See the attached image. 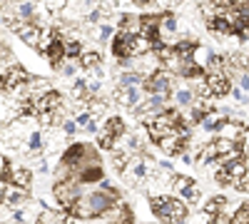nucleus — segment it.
I'll return each mask as SVG.
<instances>
[{
    "mask_svg": "<svg viewBox=\"0 0 249 224\" xmlns=\"http://www.w3.org/2000/svg\"><path fill=\"white\" fill-rule=\"evenodd\" d=\"M117 100H120V105L122 107H137L140 103H144V90L142 85H132V87H124L117 92Z\"/></svg>",
    "mask_w": 249,
    "mask_h": 224,
    "instance_id": "obj_7",
    "label": "nucleus"
},
{
    "mask_svg": "<svg viewBox=\"0 0 249 224\" xmlns=\"http://www.w3.org/2000/svg\"><path fill=\"white\" fill-rule=\"evenodd\" d=\"M65 5H68V0H43V8L50 13H62Z\"/></svg>",
    "mask_w": 249,
    "mask_h": 224,
    "instance_id": "obj_31",
    "label": "nucleus"
},
{
    "mask_svg": "<svg viewBox=\"0 0 249 224\" xmlns=\"http://www.w3.org/2000/svg\"><path fill=\"white\" fill-rule=\"evenodd\" d=\"M232 95H234L237 103H247V100H249V97H247V92H244V90H239V87H234V90H232Z\"/></svg>",
    "mask_w": 249,
    "mask_h": 224,
    "instance_id": "obj_38",
    "label": "nucleus"
},
{
    "mask_svg": "<svg viewBox=\"0 0 249 224\" xmlns=\"http://www.w3.org/2000/svg\"><path fill=\"white\" fill-rule=\"evenodd\" d=\"M75 122H77V127H88L90 122H92V115L90 112H77L75 115Z\"/></svg>",
    "mask_w": 249,
    "mask_h": 224,
    "instance_id": "obj_35",
    "label": "nucleus"
},
{
    "mask_svg": "<svg viewBox=\"0 0 249 224\" xmlns=\"http://www.w3.org/2000/svg\"><path fill=\"white\" fill-rule=\"evenodd\" d=\"M77 132V122L75 120H65V122H62V135H75Z\"/></svg>",
    "mask_w": 249,
    "mask_h": 224,
    "instance_id": "obj_36",
    "label": "nucleus"
},
{
    "mask_svg": "<svg viewBox=\"0 0 249 224\" xmlns=\"http://www.w3.org/2000/svg\"><path fill=\"white\" fill-rule=\"evenodd\" d=\"M102 15H105V13H102L100 8H92V10H88L85 20H88L90 25H100V23H102Z\"/></svg>",
    "mask_w": 249,
    "mask_h": 224,
    "instance_id": "obj_33",
    "label": "nucleus"
},
{
    "mask_svg": "<svg viewBox=\"0 0 249 224\" xmlns=\"http://www.w3.org/2000/svg\"><path fill=\"white\" fill-rule=\"evenodd\" d=\"M0 17H3V5H0Z\"/></svg>",
    "mask_w": 249,
    "mask_h": 224,
    "instance_id": "obj_42",
    "label": "nucleus"
},
{
    "mask_svg": "<svg viewBox=\"0 0 249 224\" xmlns=\"http://www.w3.org/2000/svg\"><path fill=\"white\" fill-rule=\"evenodd\" d=\"M115 35H117V30H115L112 23H100L97 30H95V37L100 40V43H107V40H112Z\"/></svg>",
    "mask_w": 249,
    "mask_h": 224,
    "instance_id": "obj_23",
    "label": "nucleus"
},
{
    "mask_svg": "<svg viewBox=\"0 0 249 224\" xmlns=\"http://www.w3.org/2000/svg\"><path fill=\"white\" fill-rule=\"evenodd\" d=\"M207 85H210V90H212L214 97H224V95L232 92V83H230V77H227L224 72H219V75H207Z\"/></svg>",
    "mask_w": 249,
    "mask_h": 224,
    "instance_id": "obj_9",
    "label": "nucleus"
},
{
    "mask_svg": "<svg viewBox=\"0 0 249 224\" xmlns=\"http://www.w3.org/2000/svg\"><path fill=\"white\" fill-rule=\"evenodd\" d=\"M8 222H15V209L3 205V207H0V224H8Z\"/></svg>",
    "mask_w": 249,
    "mask_h": 224,
    "instance_id": "obj_34",
    "label": "nucleus"
},
{
    "mask_svg": "<svg viewBox=\"0 0 249 224\" xmlns=\"http://www.w3.org/2000/svg\"><path fill=\"white\" fill-rule=\"evenodd\" d=\"M142 90L147 92V95H162L164 100L175 95V92H172V77H170V72L164 70V68H160L157 72H152L147 80H144Z\"/></svg>",
    "mask_w": 249,
    "mask_h": 224,
    "instance_id": "obj_3",
    "label": "nucleus"
},
{
    "mask_svg": "<svg viewBox=\"0 0 249 224\" xmlns=\"http://www.w3.org/2000/svg\"><path fill=\"white\" fill-rule=\"evenodd\" d=\"M53 194L55 199L60 202V207L65 209V212H72V207L80 202V197L85 194L82 192V185H80V179H68V182H57V185L53 187Z\"/></svg>",
    "mask_w": 249,
    "mask_h": 224,
    "instance_id": "obj_1",
    "label": "nucleus"
},
{
    "mask_svg": "<svg viewBox=\"0 0 249 224\" xmlns=\"http://www.w3.org/2000/svg\"><path fill=\"white\" fill-rule=\"evenodd\" d=\"M65 43V57L68 60H80L82 57V45H80V40H62Z\"/></svg>",
    "mask_w": 249,
    "mask_h": 224,
    "instance_id": "obj_24",
    "label": "nucleus"
},
{
    "mask_svg": "<svg viewBox=\"0 0 249 224\" xmlns=\"http://www.w3.org/2000/svg\"><path fill=\"white\" fill-rule=\"evenodd\" d=\"M100 52L97 50H85L82 52V57H80V68L82 70H88V72H92V70H97L100 68Z\"/></svg>",
    "mask_w": 249,
    "mask_h": 224,
    "instance_id": "obj_19",
    "label": "nucleus"
},
{
    "mask_svg": "<svg viewBox=\"0 0 249 224\" xmlns=\"http://www.w3.org/2000/svg\"><path fill=\"white\" fill-rule=\"evenodd\" d=\"M37 224H72V219L68 217L65 209H43Z\"/></svg>",
    "mask_w": 249,
    "mask_h": 224,
    "instance_id": "obj_15",
    "label": "nucleus"
},
{
    "mask_svg": "<svg viewBox=\"0 0 249 224\" xmlns=\"http://www.w3.org/2000/svg\"><path fill=\"white\" fill-rule=\"evenodd\" d=\"M15 17L18 20H25V23H33V17L37 13V5H35V0H18L15 8H13Z\"/></svg>",
    "mask_w": 249,
    "mask_h": 224,
    "instance_id": "obj_14",
    "label": "nucleus"
},
{
    "mask_svg": "<svg viewBox=\"0 0 249 224\" xmlns=\"http://www.w3.org/2000/svg\"><path fill=\"white\" fill-rule=\"evenodd\" d=\"M5 205L10 209H20V207H25L28 205V190L25 187H5Z\"/></svg>",
    "mask_w": 249,
    "mask_h": 224,
    "instance_id": "obj_11",
    "label": "nucleus"
},
{
    "mask_svg": "<svg viewBox=\"0 0 249 224\" xmlns=\"http://www.w3.org/2000/svg\"><path fill=\"white\" fill-rule=\"evenodd\" d=\"M8 182L10 185H15V187H30V182H33V174H30V170H25V167H13V165H8Z\"/></svg>",
    "mask_w": 249,
    "mask_h": 224,
    "instance_id": "obj_13",
    "label": "nucleus"
},
{
    "mask_svg": "<svg viewBox=\"0 0 249 224\" xmlns=\"http://www.w3.org/2000/svg\"><path fill=\"white\" fill-rule=\"evenodd\" d=\"M80 185H95V182H102V167L100 165H90V167H82L80 174Z\"/></svg>",
    "mask_w": 249,
    "mask_h": 224,
    "instance_id": "obj_17",
    "label": "nucleus"
},
{
    "mask_svg": "<svg viewBox=\"0 0 249 224\" xmlns=\"http://www.w3.org/2000/svg\"><path fill=\"white\" fill-rule=\"evenodd\" d=\"M179 197L187 202V205H192V202H199V187H197V182H192V185L187 187V190H184Z\"/></svg>",
    "mask_w": 249,
    "mask_h": 224,
    "instance_id": "obj_27",
    "label": "nucleus"
},
{
    "mask_svg": "<svg viewBox=\"0 0 249 224\" xmlns=\"http://www.w3.org/2000/svg\"><path fill=\"white\" fill-rule=\"evenodd\" d=\"M88 85H90V83H88L85 77H77V80H75V85H72V92H75L77 97L88 95Z\"/></svg>",
    "mask_w": 249,
    "mask_h": 224,
    "instance_id": "obj_32",
    "label": "nucleus"
},
{
    "mask_svg": "<svg viewBox=\"0 0 249 224\" xmlns=\"http://www.w3.org/2000/svg\"><path fill=\"white\" fill-rule=\"evenodd\" d=\"M210 57H212V50H210V48H197V50H195V55H192V60H195V63H197L199 68H207Z\"/></svg>",
    "mask_w": 249,
    "mask_h": 224,
    "instance_id": "obj_25",
    "label": "nucleus"
},
{
    "mask_svg": "<svg viewBox=\"0 0 249 224\" xmlns=\"http://www.w3.org/2000/svg\"><path fill=\"white\" fill-rule=\"evenodd\" d=\"M175 103H177V107H192L195 105V92L190 90V87H179V90H175Z\"/></svg>",
    "mask_w": 249,
    "mask_h": 224,
    "instance_id": "obj_20",
    "label": "nucleus"
},
{
    "mask_svg": "<svg viewBox=\"0 0 249 224\" xmlns=\"http://www.w3.org/2000/svg\"><path fill=\"white\" fill-rule=\"evenodd\" d=\"M85 132H90V135H95V132H97V122H95V120H92L90 125L85 127Z\"/></svg>",
    "mask_w": 249,
    "mask_h": 224,
    "instance_id": "obj_41",
    "label": "nucleus"
},
{
    "mask_svg": "<svg viewBox=\"0 0 249 224\" xmlns=\"http://www.w3.org/2000/svg\"><path fill=\"white\" fill-rule=\"evenodd\" d=\"M160 20L162 15H142L140 17V35L152 40V43H157V48L162 45V33H160ZM155 48V50H157Z\"/></svg>",
    "mask_w": 249,
    "mask_h": 224,
    "instance_id": "obj_5",
    "label": "nucleus"
},
{
    "mask_svg": "<svg viewBox=\"0 0 249 224\" xmlns=\"http://www.w3.org/2000/svg\"><path fill=\"white\" fill-rule=\"evenodd\" d=\"M190 185H192V179H190V177H184V174H179V177H175V179H172V192L182 194Z\"/></svg>",
    "mask_w": 249,
    "mask_h": 224,
    "instance_id": "obj_30",
    "label": "nucleus"
},
{
    "mask_svg": "<svg viewBox=\"0 0 249 224\" xmlns=\"http://www.w3.org/2000/svg\"><path fill=\"white\" fill-rule=\"evenodd\" d=\"M214 224H234V222H232V217H230V214H224V212H222V214H217V217H214Z\"/></svg>",
    "mask_w": 249,
    "mask_h": 224,
    "instance_id": "obj_39",
    "label": "nucleus"
},
{
    "mask_svg": "<svg viewBox=\"0 0 249 224\" xmlns=\"http://www.w3.org/2000/svg\"><path fill=\"white\" fill-rule=\"evenodd\" d=\"M0 23H3V17H0Z\"/></svg>",
    "mask_w": 249,
    "mask_h": 224,
    "instance_id": "obj_43",
    "label": "nucleus"
},
{
    "mask_svg": "<svg viewBox=\"0 0 249 224\" xmlns=\"http://www.w3.org/2000/svg\"><path fill=\"white\" fill-rule=\"evenodd\" d=\"M232 222H234V224H249V202H244V205L237 207Z\"/></svg>",
    "mask_w": 249,
    "mask_h": 224,
    "instance_id": "obj_26",
    "label": "nucleus"
},
{
    "mask_svg": "<svg viewBox=\"0 0 249 224\" xmlns=\"http://www.w3.org/2000/svg\"><path fill=\"white\" fill-rule=\"evenodd\" d=\"M237 80H239V85H237V87L247 92V90H249V75H247V72H239V75H237Z\"/></svg>",
    "mask_w": 249,
    "mask_h": 224,
    "instance_id": "obj_37",
    "label": "nucleus"
},
{
    "mask_svg": "<svg viewBox=\"0 0 249 224\" xmlns=\"http://www.w3.org/2000/svg\"><path fill=\"white\" fill-rule=\"evenodd\" d=\"M130 159H132V152H120V155L112 157V165H115L117 172H124V167H127V162H130Z\"/></svg>",
    "mask_w": 249,
    "mask_h": 224,
    "instance_id": "obj_29",
    "label": "nucleus"
},
{
    "mask_svg": "<svg viewBox=\"0 0 249 224\" xmlns=\"http://www.w3.org/2000/svg\"><path fill=\"white\" fill-rule=\"evenodd\" d=\"M45 57L50 60V65L57 70V68L68 60V57H65V43H62V40H55V43L45 50Z\"/></svg>",
    "mask_w": 249,
    "mask_h": 224,
    "instance_id": "obj_16",
    "label": "nucleus"
},
{
    "mask_svg": "<svg viewBox=\"0 0 249 224\" xmlns=\"http://www.w3.org/2000/svg\"><path fill=\"white\" fill-rule=\"evenodd\" d=\"M40 214H43V207L35 205V202H28L25 207L15 209V222H23V224H37Z\"/></svg>",
    "mask_w": 249,
    "mask_h": 224,
    "instance_id": "obj_12",
    "label": "nucleus"
},
{
    "mask_svg": "<svg viewBox=\"0 0 249 224\" xmlns=\"http://www.w3.org/2000/svg\"><path fill=\"white\" fill-rule=\"evenodd\" d=\"M142 83H144L142 72H137V70H124V72L117 77V90L132 87V85H142Z\"/></svg>",
    "mask_w": 249,
    "mask_h": 224,
    "instance_id": "obj_18",
    "label": "nucleus"
},
{
    "mask_svg": "<svg viewBox=\"0 0 249 224\" xmlns=\"http://www.w3.org/2000/svg\"><path fill=\"white\" fill-rule=\"evenodd\" d=\"M57 70H60V75H62V77H75V75L80 72V65L75 63V60H68V63H62Z\"/></svg>",
    "mask_w": 249,
    "mask_h": 224,
    "instance_id": "obj_28",
    "label": "nucleus"
},
{
    "mask_svg": "<svg viewBox=\"0 0 249 224\" xmlns=\"http://www.w3.org/2000/svg\"><path fill=\"white\" fill-rule=\"evenodd\" d=\"M150 170H152V159L132 155V159L127 162V167H124V172H122V179L127 182V185H142V182L152 174Z\"/></svg>",
    "mask_w": 249,
    "mask_h": 224,
    "instance_id": "obj_2",
    "label": "nucleus"
},
{
    "mask_svg": "<svg viewBox=\"0 0 249 224\" xmlns=\"http://www.w3.org/2000/svg\"><path fill=\"white\" fill-rule=\"evenodd\" d=\"M150 209H152V214H155L160 222L175 224V197H167V194L150 197Z\"/></svg>",
    "mask_w": 249,
    "mask_h": 224,
    "instance_id": "obj_4",
    "label": "nucleus"
},
{
    "mask_svg": "<svg viewBox=\"0 0 249 224\" xmlns=\"http://www.w3.org/2000/svg\"><path fill=\"white\" fill-rule=\"evenodd\" d=\"M102 130H105V132H110V135H115L117 139L127 135V132H124V122H122L120 117H110V120L105 122V127H102Z\"/></svg>",
    "mask_w": 249,
    "mask_h": 224,
    "instance_id": "obj_22",
    "label": "nucleus"
},
{
    "mask_svg": "<svg viewBox=\"0 0 249 224\" xmlns=\"http://www.w3.org/2000/svg\"><path fill=\"white\" fill-rule=\"evenodd\" d=\"M105 112V105L102 103H90V115H102Z\"/></svg>",
    "mask_w": 249,
    "mask_h": 224,
    "instance_id": "obj_40",
    "label": "nucleus"
},
{
    "mask_svg": "<svg viewBox=\"0 0 249 224\" xmlns=\"http://www.w3.org/2000/svg\"><path fill=\"white\" fill-rule=\"evenodd\" d=\"M244 130H247V127H242V122H237V120H232V117H227L217 132H219L222 139H232V142H237V145H239V139H242V132H244Z\"/></svg>",
    "mask_w": 249,
    "mask_h": 224,
    "instance_id": "obj_10",
    "label": "nucleus"
},
{
    "mask_svg": "<svg viewBox=\"0 0 249 224\" xmlns=\"http://www.w3.org/2000/svg\"><path fill=\"white\" fill-rule=\"evenodd\" d=\"M227 205H230V202H227L224 197H214V199H210V202L204 205V212L212 214V217H217V214H222V212L227 209Z\"/></svg>",
    "mask_w": 249,
    "mask_h": 224,
    "instance_id": "obj_21",
    "label": "nucleus"
},
{
    "mask_svg": "<svg viewBox=\"0 0 249 224\" xmlns=\"http://www.w3.org/2000/svg\"><path fill=\"white\" fill-rule=\"evenodd\" d=\"M102 217L107 219V224H132V219H135L132 217V209L124 205V202H117V205L110 207Z\"/></svg>",
    "mask_w": 249,
    "mask_h": 224,
    "instance_id": "obj_6",
    "label": "nucleus"
},
{
    "mask_svg": "<svg viewBox=\"0 0 249 224\" xmlns=\"http://www.w3.org/2000/svg\"><path fill=\"white\" fill-rule=\"evenodd\" d=\"M132 37H135V35H130V33H117V35L112 37V55H115L117 60L132 57Z\"/></svg>",
    "mask_w": 249,
    "mask_h": 224,
    "instance_id": "obj_8",
    "label": "nucleus"
}]
</instances>
